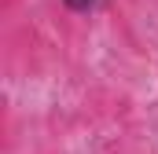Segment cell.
Instances as JSON below:
<instances>
[{"label": "cell", "mask_w": 158, "mask_h": 154, "mask_svg": "<svg viewBox=\"0 0 158 154\" xmlns=\"http://www.w3.org/2000/svg\"><path fill=\"white\" fill-rule=\"evenodd\" d=\"M66 4H70L74 11H92V7H99L103 0H66Z\"/></svg>", "instance_id": "cell-1"}]
</instances>
